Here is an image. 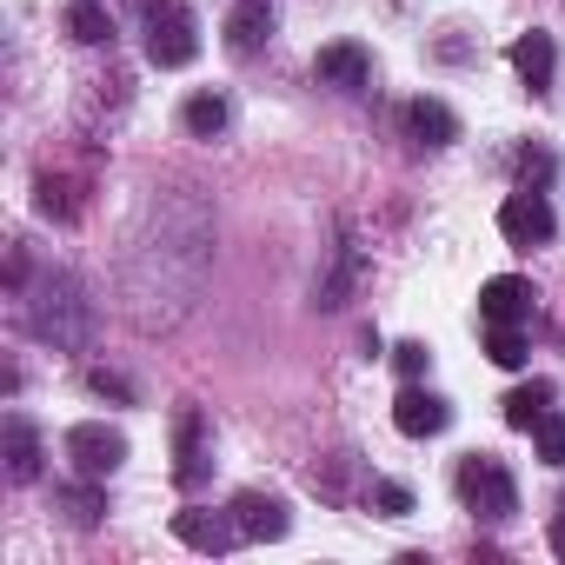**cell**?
Segmentation results:
<instances>
[{"label":"cell","instance_id":"cell-2","mask_svg":"<svg viewBox=\"0 0 565 565\" xmlns=\"http://www.w3.org/2000/svg\"><path fill=\"white\" fill-rule=\"evenodd\" d=\"M21 320L54 353H87V340H94V300L67 266H47L34 287H21Z\"/></svg>","mask_w":565,"mask_h":565},{"label":"cell","instance_id":"cell-11","mask_svg":"<svg viewBox=\"0 0 565 565\" xmlns=\"http://www.w3.org/2000/svg\"><path fill=\"white\" fill-rule=\"evenodd\" d=\"M273 21H279L273 0H233V8H226V54L233 61H253L273 41Z\"/></svg>","mask_w":565,"mask_h":565},{"label":"cell","instance_id":"cell-17","mask_svg":"<svg viewBox=\"0 0 565 565\" xmlns=\"http://www.w3.org/2000/svg\"><path fill=\"white\" fill-rule=\"evenodd\" d=\"M406 134H413L419 147H452V140H459V114H452L446 100L419 94V100L406 107Z\"/></svg>","mask_w":565,"mask_h":565},{"label":"cell","instance_id":"cell-4","mask_svg":"<svg viewBox=\"0 0 565 565\" xmlns=\"http://www.w3.org/2000/svg\"><path fill=\"white\" fill-rule=\"evenodd\" d=\"M140 14H147V61L153 67H186L200 54V21L186 0H140Z\"/></svg>","mask_w":565,"mask_h":565},{"label":"cell","instance_id":"cell-27","mask_svg":"<svg viewBox=\"0 0 565 565\" xmlns=\"http://www.w3.org/2000/svg\"><path fill=\"white\" fill-rule=\"evenodd\" d=\"M373 505H380L386 519H406V512H413V492H406L399 479H373Z\"/></svg>","mask_w":565,"mask_h":565},{"label":"cell","instance_id":"cell-14","mask_svg":"<svg viewBox=\"0 0 565 565\" xmlns=\"http://www.w3.org/2000/svg\"><path fill=\"white\" fill-rule=\"evenodd\" d=\"M0 439H8V479H21V486H34L41 479V426L28 419V413H8V426H0Z\"/></svg>","mask_w":565,"mask_h":565},{"label":"cell","instance_id":"cell-7","mask_svg":"<svg viewBox=\"0 0 565 565\" xmlns=\"http://www.w3.org/2000/svg\"><path fill=\"white\" fill-rule=\"evenodd\" d=\"M213 466V433H206V413L200 406H180L173 413V486H200Z\"/></svg>","mask_w":565,"mask_h":565},{"label":"cell","instance_id":"cell-19","mask_svg":"<svg viewBox=\"0 0 565 565\" xmlns=\"http://www.w3.org/2000/svg\"><path fill=\"white\" fill-rule=\"evenodd\" d=\"M545 413H552V380H532V386L505 393V426H512V433H532Z\"/></svg>","mask_w":565,"mask_h":565},{"label":"cell","instance_id":"cell-28","mask_svg":"<svg viewBox=\"0 0 565 565\" xmlns=\"http://www.w3.org/2000/svg\"><path fill=\"white\" fill-rule=\"evenodd\" d=\"M87 386H94L100 399H120V406H134V386H127L120 373H107V366H94V373H87Z\"/></svg>","mask_w":565,"mask_h":565},{"label":"cell","instance_id":"cell-10","mask_svg":"<svg viewBox=\"0 0 565 565\" xmlns=\"http://www.w3.org/2000/svg\"><path fill=\"white\" fill-rule=\"evenodd\" d=\"M173 539L193 545V552H233V545H239V519H233V505H226V512L186 505V512H173Z\"/></svg>","mask_w":565,"mask_h":565},{"label":"cell","instance_id":"cell-30","mask_svg":"<svg viewBox=\"0 0 565 565\" xmlns=\"http://www.w3.org/2000/svg\"><path fill=\"white\" fill-rule=\"evenodd\" d=\"M558 505H565V499H558Z\"/></svg>","mask_w":565,"mask_h":565},{"label":"cell","instance_id":"cell-13","mask_svg":"<svg viewBox=\"0 0 565 565\" xmlns=\"http://www.w3.org/2000/svg\"><path fill=\"white\" fill-rule=\"evenodd\" d=\"M525 313H532V287H525L519 273H499V279L479 287V320L486 327H519Z\"/></svg>","mask_w":565,"mask_h":565},{"label":"cell","instance_id":"cell-5","mask_svg":"<svg viewBox=\"0 0 565 565\" xmlns=\"http://www.w3.org/2000/svg\"><path fill=\"white\" fill-rule=\"evenodd\" d=\"M61 446H67V459H74L81 479H114L120 459H127V439H120L107 419H81V426H67Z\"/></svg>","mask_w":565,"mask_h":565},{"label":"cell","instance_id":"cell-3","mask_svg":"<svg viewBox=\"0 0 565 565\" xmlns=\"http://www.w3.org/2000/svg\"><path fill=\"white\" fill-rule=\"evenodd\" d=\"M452 486H459V499H466V512L472 519H512L519 512V479L492 459V452H466L459 459V472H452Z\"/></svg>","mask_w":565,"mask_h":565},{"label":"cell","instance_id":"cell-8","mask_svg":"<svg viewBox=\"0 0 565 565\" xmlns=\"http://www.w3.org/2000/svg\"><path fill=\"white\" fill-rule=\"evenodd\" d=\"M233 519H239V539H259V545L294 532V505L273 492H233Z\"/></svg>","mask_w":565,"mask_h":565},{"label":"cell","instance_id":"cell-20","mask_svg":"<svg viewBox=\"0 0 565 565\" xmlns=\"http://www.w3.org/2000/svg\"><path fill=\"white\" fill-rule=\"evenodd\" d=\"M54 499H61V512H67L74 525H100V512H107V492H100V479H81V486H61Z\"/></svg>","mask_w":565,"mask_h":565},{"label":"cell","instance_id":"cell-29","mask_svg":"<svg viewBox=\"0 0 565 565\" xmlns=\"http://www.w3.org/2000/svg\"><path fill=\"white\" fill-rule=\"evenodd\" d=\"M552 552L565 558V505H558V519H552Z\"/></svg>","mask_w":565,"mask_h":565},{"label":"cell","instance_id":"cell-6","mask_svg":"<svg viewBox=\"0 0 565 565\" xmlns=\"http://www.w3.org/2000/svg\"><path fill=\"white\" fill-rule=\"evenodd\" d=\"M499 233H505L519 253H532V246H545V239L558 233V213H552V200H545V193L519 186V193L499 206Z\"/></svg>","mask_w":565,"mask_h":565},{"label":"cell","instance_id":"cell-23","mask_svg":"<svg viewBox=\"0 0 565 565\" xmlns=\"http://www.w3.org/2000/svg\"><path fill=\"white\" fill-rule=\"evenodd\" d=\"M486 360L492 366H525V333L519 327H486Z\"/></svg>","mask_w":565,"mask_h":565},{"label":"cell","instance_id":"cell-26","mask_svg":"<svg viewBox=\"0 0 565 565\" xmlns=\"http://www.w3.org/2000/svg\"><path fill=\"white\" fill-rule=\"evenodd\" d=\"M393 366H399V380H426L433 347H426V340H399V347H393Z\"/></svg>","mask_w":565,"mask_h":565},{"label":"cell","instance_id":"cell-21","mask_svg":"<svg viewBox=\"0 0 565 565\" xmlns=\"http://www.w3.org/2000/svg\"><path fill=\"white\" fill-rule=\"evenodd\" d=\"M67 34L81 47H100V41H114V21L100 14V0H74V8H67Z\"/></svg>","mask_w":565,"mask_h":565},{"label":"cell","instance_id":"cell-25","mask_svg":"<svg viewBox=\"0 0 565 565\" xmlns=\"http://www.w3.org/2000/svg\"><path fill=\"white\" fill-rule=\"evenodd\" d=\"M532 446H539L545 466H565V413H545V419L532 426Z\"/></svg>","mask_w":565,"mask_h":565},{"label":"cell","instance_id":"cell-16","mask_svg":"<svg viewBox=\"0 0 565 565\" xmlns=\"http://www.w3.org/2000/svg\"><path fill=\"white\" fill-rule=\"evenodd\" d=\"M512 67H519V81L532 87V94H545L552 87V74H558V47H552V34H519L512 41Z\"/></svg>","mask_w":565,"mask_h":565},{"label":"cell","instance_id":"cell-1","mask_svg":"<svg viewBox=\"0 0 565 565\" xmlns=\"http://www.w3.org/2000/svg\"><path fill=\"white\" fill-rule=\"evenodd\" d=\"M206 266H213V220L193 193H167L127 259V313L140 333H167L193 313L200 287H206Z\"/></svg>","mask_w":565,"mask_h":565},{"label":"cell","instance_id":"cell-9","mask_svg":"<svg viewBox=\"0 0 565 565\" xmlns=\"http://www.w3.org/2000/svg\"><path fill=\"white\" fill-rule=\"evenodd\" d=\"M393 426H399L406 439H439V433L452 426V406H446L439 393H426L419 380H406V393L393 399Z\"/></svg>","mask_w":565,"mask_h":565},{"label":"cell","instance_id":"cell-22","mask_svg":"<svg viewBox=\"0 0 565 565\" xmlns=\"http://www.w3.org/2000/svg\"><path fill=\"white\" fill-rule=\"evenodd\" d=\"M34 206H41L47 220H81V200H74V186H67L61 173H41V180H34Z\"/></svg>","mask_w":565,"mask_h":565},{"label":"cell","instance_id":"cell-18","mask_svg":"<svg viewBox=\"0 0 565 565\" xmlns=\"http://www.w3.org/2000/svg\"><path fill=\"white\" fill-rule=\"evenodd\" d=\"M226 120H233L226 94H193V100L180 107V127H186L193 140H220V134H226Z\"/></svg>","mask_w":565,"mask_h":565},{"label":"cell","instance_id":"cell-15","mask_svg":"<svg viewBox=\"0 0 565 565\" xmlns=\"http://www.w3.org/2000/svg\"><path fill=\"white\" fill-rule=\"evenodd\" d=\"M353 287H360V246L340 233V246H333V266H327V279L313 287V307H320V313H340V307L353 300Z\"/></svg>","mask_w":565,"mask_h":565},{"label":"cell","instance_id":"cell-12","mask_svg":"<svg viewBox=\"0 0 565 565\" xmlns=\"http://www.w3.org/2000/svg\"><path fill=\"white\" fill-rule=\"evenodd\" d=\"M313 81H320V87H347V94H360V87L373 81V54H366L360 41H333V47H320Z\"/></svg>","mask_w":565,"mask_h":565},{"label":"cell","instance_id":"cell-24","mask_svg":"<svg viewBox=\"0 0 565 565\" xmlns=\"http://www.w3.org/2000/svg\"><path fill=\"white\" fill-rule=\"evenodd\" d=\"M512 167H519V186H532V193H545V186H552V173H558V160H552L545 147H525Z\"/></svg>","mask_w":565,"mask_h":565}]
</instances>
